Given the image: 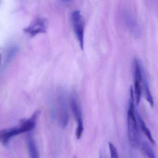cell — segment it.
<instances>
[{
	"instance_id": "obj_11",
	"label": "cell",
	"mask_w": 158,
	"mask_h": 158,
	"mask_svg": "<svg viewBox=\"0 0 158 158\" xmlns=\"http://www.w3.org/2000/svg\"><path fill=\"white\" fill-rule=\"evenodd\" d=\"M143 149L148 158H157L154 150L147 142H144L143 144Z\"/></svg>"
},
{
	"instance_id": "obj_4",
	"label": "cell",
	"mask_w": 158,
	"mask_h": 158,
	"mask_svg": "<svg viewBox=\"0 0 158 158\" xmlns=\"http://www.w3.org/2000/svg\"><path fill=\"white\" fill-rule=\"evenodd\" d=\"M73 28L81 50H84V47L85 21L79 10H75L71 15Z\"/></svg>"
},
{
	"instance_id": "obj_3",
	"label": "cell",
	"mask_w": 158,
	"mask_h": 158,
	"mask_svg": "<svg viewBox=\"0 0 158 158\" xmlns=\"http://www.w3.org/2000/svg\"><path fill=\"white\" fill-rule=\"evenodd\" d=\"M70 106L73 115L76 120L77 128L76 130V137L80 139L84 131L83 119L82 112L80 102L78 99L77 96L75 93L71 94L70 97Z\"/></svg>"
},
{
	"instance_id": "obj_12",
	"label": "cell",
	"mask_w": 158,
	"mask_h": 158,
	"mask_svg": "<svg viewBox=\"0 0 158 158\" xmlns=\"http://www.w3.org/2000/svg\"><path fill=\"white\" fill-rule=\"evenodd\" d=\"M109 147L110 158H119L118 150L115 146L112 143H109Z\"/></svg>"
},
{
	"instance_id": "obj_18",
	"label": "cell",
	"mask_w": 158,
	"mask_h": 158,
	"mask_svg": "<svg viewBox=\"0 0 158 158\" xmlns=\"http://www.w3.org/2000/svg\"><path fill=\"white\" fill-rule=\"evenodd\" d=\"M77 158V157H76V156H75V157H74V158Z\"/></svg>"
},
{
	"instance_id": "obj_6",
	"label": "cell",
	"mask_w": 158,
	"mask_h": 158,
	"mask_svg": "<svg viewBox=\"0 0 158 158\" xmlns=\"http://www.w3.org/2000/svg\"><path fill=\"white\" fill-rule=\"evenodd\" d=\"M48 21L46 19L38 18L34 19L24 30L31 37H34L38 34L44 33L47 31Z\"/></svg>"
},
{
	"instance_id": "obj_2",
	"label": "cell",
	"mask_w": 158,
	"mask_h": 158,
	"mask_svg": "<svg viewBox=\"0 0 158 158\" xmlns=\"http://www.w3.org/2000/svg\"><path fill=\"white\" fill-rule=\"evenodd\" d=\"M134 100V90L131 86L130 89L129 107L127 112L128 134L131 145L135 148H137L140 144V137L135 108Z\"/></svg>"
},
{
	"instance_id": "obj_15",
	"label": "cell",
	"mask_w": 158,
	"mask_h": 158,
	"mask_svg": "<svg viewBox=\"0 0 158 158\" xmlns=\"http://www.w3.org/2000/svg\"><path fill=\"white\" fill-rule=\"evenodd\" d=\"M64 2H69V1H71V0H63Z\"/></svg>"
},
{
	"instance_id": "obj_16",
	"label": "cell",
	"mask_w": 158,
	"mask_h": 158,
	"mask_svg": "<svg viewBox=\"0 0 158 158\" xmlns=\"http://www.w3.org/2000/svg\"><path fill=\"white\" fill-rule=\"evenodd\" d=\"M1 54H0V63H1Z\"/></svg>"
},
{
	"instance_id": "obj_7",
	"label": "cell",
	"mask_w": 158,
	"mask_h": 158,
	"mask_svg": "<svg viewBox=\"0 0 158 158\" xmlns=\"http://www.w3.org/2000/svg\"><path fill=\"white\" fill-rule=\"evenodd\" d=\"M123 19L130 32L135 38H139L141 35V28L135 17L131 12L125 10L123 13Z\"/></svg>"
},
{
	"instance_id": "obj_8",
	"label": "cell",
	"mask_w": 158,
	"mask_h": 158,
	"mask_svg": "<svg viewBox=\"0 0 158 158\" xmlns=\"http://www.w3.org/2000/svg\"><path fill=\"white\" fill-rule=\"evenodd\" d=\"M27 144L30 158H40V153L36 143L31 135H28L27 138Z\"/></svg>"
},
{
	"instance_id": "obj_13",
	"label": "cell",
	"mask_w": 158,
	"mask_h": 158,
	"mask_svg": "<svg viewBox=\"0 0 158 158\" xmlns=\"http://www.w3.org/2000/svg\"><path fill=\"white\" fill-rule=\"evenodd\" d=\"M17 49L16 48H13L10 50L9 51V53H8V56H7V59L10 60L11 58L13 57L15 53L16 52Z\"/></svg>"
},
{
	"instance_id": "obj_14",
	"label": "cell",
	"mask_w": 158,
	"mask_h": 158,
	"mask_svg": "<svg viewBox=\"0 0 158 158\" xmlns=\"http://www.w3.org/2000/svg\"><path fill=\"white\" fill-rule=\"evenodd\" d=\"M2 138V131H0V140H1Z\"/></svg>"
},
{
	"instance_id": "obj_9",
	"label": "cell",
	"mask_w": 158,
	"mask_h": 158,
	"mask_svg": "<svg viewBox=\"0 0 158 158\" xmlns=\"http://www.w3.org/2000/svg\"><path fill=\"white\" fill-rule=\"evenodd\" d=\"M135 112H136V118H137V120H138V122H139V124H140L142 131L144 133L147 137L148 138V140L150 141L151 143L153 146H156V141L153 138L150 130L147 127L146 124L145 123L144 121L143 120L142 117L140 116L139 113L136 111H135Z\"/></svg>"
},
{
	"instance_id": "obj_10",
	"label": "cell",
	"mask_w": 158,
	"mask_h": 158,
	"mask_svg": "<svg viewBox=\"0 0 158 158\" xmlns=\"http://www.w3.org/2000/svg\"><path fill=\"white\" fill-rule=\"evenodd\" d=\"M143 85L144 91L145 96L147 101L148 102L150 106L153 107L154 106V101L153 96L150 91V88L147 80L146 77L144 70H143Z\"/></svg>"
},
{
	"instance_id": "obj_1",
	"label": "cell",
	"mask_w": 158,
	"mask_h": 158,
	"mask_svg": "<svg viewBox=\"0 0 158 158\" xmlns=\"http://www.w3.org/2000/svg\"><path fill=\"white\" fill-rule=\"evenodd\" d=\"M53 116L57 119L63 129L67 126L69 121V113L65 91L62 88L56 91L52 105Z\"/></svg>"
},
{
	"instance_id": "obj_17",
	"label": "cell",
	"mask_w": 158,
	"mask_h": 158,
	"mask_svg": "<svg viewBox=\"0 0 158 158\" xmlns=\"http://www.w3.org/2000/svg\"><path fill=\"white\" fill-rule=\"evenodd\" d=\"M155 1H156V2L158 3V0H155Z\"/></svg>"
},
{
	"instance_id": "obj_5",
	"label": "cell",
	"mask_w": 158,
	"mask_h": 158,
	"mask_svg": "<svg viewBox=\"0 0 158 158\" xmlns=\"http://www.w3.org/2000/svg\"><path fill=\"white\" fill-rule=\"evenodd\" d=\"M133 69L135 94L136 104L138 105L141 101L142 95L143 69L142 65L136 58L134 60Z\"/></svg>"
}]
</instances>
